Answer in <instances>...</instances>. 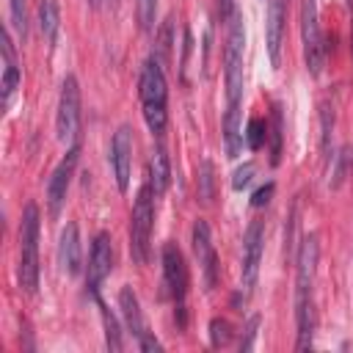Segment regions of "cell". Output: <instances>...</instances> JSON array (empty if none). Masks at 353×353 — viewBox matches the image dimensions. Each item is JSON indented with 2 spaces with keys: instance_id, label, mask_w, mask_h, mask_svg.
<instances>
[{
  "instance_id": "4316f807",
  "label": "cell",
  "mask_w": 353,
  "mask_h": 353,
  "mask_svg": "<svg viewBox=\"0 0 353 353\" xmlns=\"http://www.w3.org/2000/svg\"><path fill=\"white\" fill-rule=\"evenodd\" d=\"M273 190H276V188H273V182H268L265 188H259V190L251 196V204H254V207H262V204H268V201H270V196H273Z\"/></svg>"
},
{
  "instance_id": "ba28073f",
  "label": "cell",
  "mask_w": 353,
  "mask_h": 353,
  "mask_svg": "<svg viewBox=\"0 0 353 353\" xmlns=\"http://www.w3.org/2000/svg\"><path fill=\"white\" fill-rule=\"evenodd\" d=\"M80 83L74 74H66L61 83L58 110H55V135L61 143H72L80 132Z\"/></svg>"
},
{
  "instance_id": "277c9868",
  "label": "cell",
  "mask_w": 353,
  "mask_h": 353,
  "mask_svg": "<svg viewBox=\"0 0 353 353\" xmlns=\"http://www.w3.org/2000/svg\"><path fill=\"white\" fill-rule=\"evenodd\" d=\"M39 207L25 204L19 221V262H17V281L19 290L33 295L39 287Z\"/></svg>"
},
{
  "instance_id": "7a4b0ae2",
  "label": "cell",
  "mask_w": 353,
  "mask_h": 353,
  "mask_svg": "<svg viewBox=\"0 0 353 353\" xmlns=\"http://www.w3.org/2000/svg\"><path fill=\"white\" fill-rule=\"evenodd\" d=\"M320 243L317 234H306L301 240L295 256V325H298V350L312 347L314 342V281H317Z\"/></svg>"
},
{
  "instance_id": "44dd1931",
  "label": "cell",
  "mask_w": 353,
  "mask_h": 353,
  "mask_svg": "<svg viewBox=\"0 0 353 353\" xmlns=\"http://www.w3.org/2000/svg\"><path fill=\"white\" fill-rule=\"evenodd\" d=\"M135 14L141 30H152L157 22V0H135Z\"/></svg>"
},
{
  "instance_id": "2e32d148",
  "label": "cell",
  "mask_w": 353,
  "mask_h": 353,
  "mask_svg": "<svg viewBox=\"0 0 353 353\" xmlns=\"http://www.w3.org/2000/svg\"><path fill=\"white\" fill-rule=\"evenodd\" d=\"M58 262L63 268V273L77 276L83 268V245H80V229L74 221H69L61 229V240H58Z\"/></svg>"
},
{
  "instance_id": "8fae6325",
  "label": "cell",
  "mask_w": 353,
  "mask_h": 353,
  "mask_svg": "<svg viewBox=\"0 0 353 353\" xmlns=\"http://www.w3.org/2000/svg\"><path fill=\"white\" fill-rule=\"evenodd\" d=\"M77 160H80V143H72L66 149V154L61 157V163L52 168L50 174V182H47V207H50V215H58L63 201H66V193H69V185H72V176H74V168H77Z\"/></svg>"
},
{
  "instance_id": "8992f818",
  "label": "cell",
  "mask_w": 353,
  "mask_h": 353,
  "mask_svg": "<svg viewBox=\"0 0 353 353\" xmlns=\"http://www.w3.org/2000/svg\"><path fill=\"white\" fill-rule=\"evenodd\" d=\"M301 44H303V63L312 77L323 74L325 66V44L320 33L317 0H301Z\"/></svg>"
},
{
  "instance_id": "d6986e66",
  "label": "cell",
  "mask_w": 353,
  "mask_h": 353,
  "mask_svg": "<svg viewBox=\"0 0 353 353\" xmlns=\"http://www.w3.org/2000/svg\"><path fill=\"white\" fill-rule=\"evenodd\" d=\"M39 28L44 33V39L50 44H55L58 39V28H61V8L55 0H41L39 3Z\"/></svg>"
},
{
  "instance_id": "5b68a950",
  "label": "cell",
  "mask_w": 353,
  "mask_h": 353,
  "mask_svg": "<svg viewBox=\"0 0 353 353\" xmlns=\"http://www.w3.org/2000/svg\"><path fill=\"white\" fill-rule=\"evenodd\" d=\"M154 190L149 179L141 185L132 215H130V256L135 265H146L149 259V245H152V226H154Z\"/></svg>"
},
{
  "instance_id": "7c38bea8",
  "label": "cell",
  "mask_w": 353,
  "mask_h": 353,
  "mask_svg": "<svg viewBox=\"0 0 353 353\" xmlns=\"http://www.w3.org/2000/svg\"><path fill=\"white\" fill-rule=\"evenodd\" d=\"M110 270H113V240L108 232H97L91 240L88 268H85V287L94 298L99 295V284L110 276Z\"/></svg>"
},
{
  "instance_id": "3957f363",
  "label": "cell",
  "mask_w": 353,
  "mask_h": 353,
  "mask_svg": "<svg viewBox=\"0 0 353 353\" xmlns=\"http://www.w3.org/2000/svg\"><path fill=\"white\" fill-rule=\"evenodd\" d=\"M138 99H141V110H143L149 132L160 138L165 132V124H168V83H165L163 66L154 55L146 58L141 66Z\"/></svg>"
},
{
  "instance_id": "30bf717a",
  "label": "cell",
  "mask_w": 353,
  "mask_h": 353,
  "mask_svg": "<svg viewBox=\"0 0 353 353\" xmlns=\"http://www.w3.org/2000/svg\"><path fill=\"white\" fill-rule=\"evenodd\" d=\"M119 309H121V317H124L127 331L135 336V342H138L141 350H163L160 339L154 334H149V325H146L143 312H141V301L132 292V287H121L119 290Z\"/></svg>"
},
{
  "instance_id": "5bb4252c",
  "label": "cell",
  "mask_w": 353,
  "mask_h": 353,
  "mask_svg": "<svg viewBox=\"0 0 353 353\" xmlns=\"http://www.w3.org/2000/svg\"><path fill=\"white\" fill-rule=\"evenodd\" d=\"M110 165H113L116 185L124 193L130 188V174H132V130L127 124H121L113 132V141H110Z\"/></svg>"
},
{
  "instance_id": "f1b7e54d",
  "label": "cell",
  "mask_w": 353,
  "mask_h": 353,
  "mask_svg": "<svg viewBox=\"0 0 353 353\" xmlns=\"http://www.w3.org/2000/svg\"><path fill=\"white\" fill-rule=\"evenodd\" d=\"M350 55H353V14H350Z\"/></svg>"
},
{
  "instance_id": "cb8c5ba5",
  "label": "cell",
  "mask_w": 353,
  "mask_h": 353,
  "mask_svg": "<svg viewBox=\"0 0 353 353\" xmlns=\"http://www.w3.org/2000/svg\"><path fill=\"white\" fill-rule=\"evenodd\" d=\"M8 14H11V25L19 33V39L28 36V17H25V0H8Z\"/></svg>"
},
{
  "instance_id": "484cf974",
  "label": "cell",
  "mask_w": 353,
  "mask_h": 353,
  "mask_svg": "<svg viewBox=\"0 0 353 353\" xmlns=\"http://www.w3.org/2000/svg\"><path fill=\"white\" fill-rule=\"evenodd\" d=\"M256 331H259V314H254L245 325V339L240 342V350H251L254 347V339H256Z\"/></svg>"
},
{
  "instance_id": "ac0fdd59",
  "label": "cell",
  "mask_w": 353,
  "mask_h": 353,
  "mask_svg": "<svg viewBox=\"0 0 353 353\" xmlns=\"http://www.w3.org/2000/svg\"><path fill=\"white\" fill-rule=\"evenodd\" d=\"M149 185L154 190V196H163L165 188H168V179H171V165H168V157L163 149H154L152 160H149Z\"/></svg>"
},
{
  "instance_id": "d4e9b609",
  "label": "cell",
  "mask_w": 353,
  "mask_h": 353,
  "mask_svg": "<svg viewBox=\"0 0 353 353\" xmlns=\"http://www.w3.org/2000/svg\"><path fill=\"white\" fill-rule=\"evenodd\" d=\"M251 179H254V163H245L243 168H237V171H234L232 188H234V190H243V188H245Z\"/></svg>"
},
{
  "instance_id": "ffe728a7",
  "label": "cell",
  "mask_w": 353,
  "mask_h": 353,
  "mask_svg": "<svg viewBox=\"0 0 353 353\" xmlns=\"http://www.w3.org/2000/svg\"><path fill=\"white\" fill-rule=\"evenodd\" d=\"M97 303H99V314H102V325H105V345L110 350H124V336H121L119 317L105 306V301H99V295H97Z\"/></svg>"
},
{
  "instance_id": "f546056e",
  "label": "cell",
  "mask_w": 353,
  "mask_h": 353,
  "mask_svg": "<svg viewBox=\"0 0 353 353\" xmlns=\"http://www.w3.org/2000/svg\"><path fill=\"white\" fill-rule=\"evenodd\" d=\"M91 3H94V6H97V3H99V0H91Z\"/></svg>"
},
{
  "instance_id": "603a6c76",
  "label": "cell",
  "mask_w": 353,
  "mask_h": 353,
  "mask_svg": "<svg viewBox=\"0 0 353 353\" xmlns=\"http://www.w3.org/2000/svg\"><path fill=\"white\" fill-rule=\"evenodd\" d=\"M265 132H268V124H265L262 119H251L248 127H245V132H243L245 146H248V149H259V146L265 143Z\"/></svg>"
},
{
  "instance_id": "9a60e30c",
  "label": "cell",
  "mask_w": 353,
  "mask_h": 353,
  "mask_svg": "<svg viewBox=\"0 0 353 353\" xmlns=\"http://www.w3.org/2000/svg\"><path fill=\"white\" fill-rule=\"evenodd\" d=\"M284 19H287V0H268V17H265V41L270 63L279 66L281 61V39H284Z\"/></svg>"
},
{
  "instance_id": "4fadbf2b",
  "label": "cell",
  "mask_w": 353,
  "mask_h": 353,
  "mask_svg": "<svg viewBox=\"0 0 353 353\" xmlns=\"http://www.w3.org/2000/svg\"><path fill=\"white\" fill-rule=\"evenodd\" d=\"M190 245H193L199 270H201V276H204V287L212 290L215 281H218V254H215L212 232H210V223H207V221L199 218V221L193 223V229H190Z\"/></svg>"
},
{
  "instance_id": "6da1fadb",
  "label": "cell",
  "mask_w": 353,
  "mask_h": 353,
  "mask_svg": "<svg viewBox=\"0 0 353 353\" xmlns=\"http://www.w3.org/2000/svg\"><path fill=\"white\" fill-rule=\"evenodd\" d=\"M243 50H245V28L243 17L234 11L229 17V33L223 47V85H226V113H223V146L226 157H237L243 146Z\"/></svg>"
},
{
  "instance_id": "9c48e42d",
  "label": "cell",
  "mask_w": 353,
  "mask_h": 353,
  "mask_svg": "<svg viewBox=\"0 0 353 353\" xmlns=\"http://www.w3.org/2000/svg\"><path fill=\"white\" fill-rule=\"evenodd\" d=\"M262 245H265V229L259 221H251L243 234V259H240V290L243 295H251L259 281V262H262Z\"/></svg>"
},
{
  "instance_id": "52a82bcc",
  "label": "cell",
  "mask_w": 353,
  "mask_h": 353,
  "mask_svg": "<svg viewBox=\"0 0 353 353\" xmlns=\"http://www.w3.org/2000/svg\"><path fill=\"white\" fill-rule=\"evenodd\" d=\"M160 262H163V284L176 306V320L179 325H185V295H188V265H185V254L179 251L176 243H165L160 251Z\"/></svg>"
},
{
  "instance_id": "7402d4cb",
  "label": "cell",
  "mask_w": 353,
  "mask_h": 353,
  "mask_svg": "<svg viewBox=\"0 0 353 353\" xmlns=\"http://www.w3.org/2000/svg\"><path fill=\"white\" fill-rule=\"evenodd\" d=\"M229 339H232V325H229V320L212 317V320H210V342H212L215 347H223V345H229Z\"/></svg>"
},
{
  "instance_id": "83f0119b",
  "label": "cell",
  "mask_w": 353,
  "mask_h": 353,
  "mask_svg": "<svg viewBox=\"0 0 353 353\" xmlns=\"http://www.w3.org/2000/svg\"><path fill=\"white\" fill-rule=\"evenodd\" d=\"M234 0H218V17L223 19V22H229V17L234 14Z\"/></svg>"
},
{
  "instance_id": "e0dca14e",
  "label": "cell",
  "mask_w": 353,
  "mask_h": 353,
  "mask_svg": "<svg viewBox=\"0 0 353 353\" xmlns=\"http://www.w3.org/2000/svg\"><path fill=\"white\" fill-rule=\"evenodd\" d=\"M19 85V63L14 55V44L8 30H3V80H0V91H3V108L11 105V97Z\"/></svg>"
}]
</instances>
